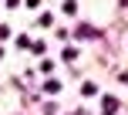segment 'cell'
Here are the masks:
<instances>
[{
  "mask_svg": "<svg viewBox=\"0 0 128 115\" xmlns=\"http://www.w3.org/2000/svg\"><path fill=\"white\" fill-rule=\"evenodd\" d=\"M0 57H4V47H0Z\"/></svg>",
  "mask_w": 128,
  "mask_h": 115,
  "instance_id": "5b68a950",
  "label": "cell"
},
{
  "mask_svg": "<svg viewBox=\"0 0 128 115\" xmlns=\"http://www.w3.org/2000/svg\"><path fill=\"white\" fill-rule=\"evenodd\" d=\"M118 112V102H115V95H104V105H101V115H115Z\"/></svg>",
  "mask_w": 128,
  "mask_h": 115,
  "instance_id": "6da1fadb",
  "label": "cell"
},
{
  "mask_svg": "<svg viewBox=\"0 0 128 115\" xmlns=\"http://www.w3.org/2000/svg\"><path fill=\"white\" fill-rule=\"evenodd\" d=\"M44 91H47V95H58V91H61V81H54V78H51V81L44 85Z\"/></svg>",
  "mask_w": 128,
  "mask_h": 115,
  "instance_id": "277c9868",
  "label": "cell"
},
{
  "mask_svg": "<svg viewBox=\"0 0 128 115\" xmlns=\"http://www.w3.org/2000/svg\"><path fill=\"white\" fill-rule=\"evenodd\" d=\"M74 37H98V31H94V27H88V24H81V27L74 31Z\"/></svg>",
  "mask_w": 128,
  "mask_h": 115,
  "instance_id": "7a4b0ae2",
  "label": "cell"
},
{
  "mask_svg": "<svg viewBox=\"0 0 128 115\" xmlns=\"http://www.w3.org/2000/svg\"><path fill=\"white\" fill-rule=\"evenodd\" d=\"M81 95H88V98L98 95V85H94V81H84V85H81Z\"/></svg>",
  "mask_w": 128,
  "mask_h": 115,
  "instance_id": "3957f363",
  "label": "cell"
}]
</instances>
